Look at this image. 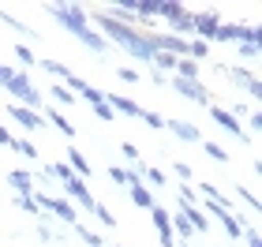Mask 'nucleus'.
<instances>
[{
    "instance_id": "nucleus-1",
    "label": "nucleus",
    "mask_w": 262,
    "mask_h": 247,
    "mask_svg": "<svg viewBox=\"0 0 262 247\" xmlns=\"http://www.w3.org/2000/svg\"><path fill=\"white\" fill-rule=\"evenodd\" d=\"M101 30L109 34L113 41H120V45H127V49H131V45L139 41V34H135V30H131V27H124V23H116V19H109V15H101Z\"/></svg>"
},
{
    "instance_id": "nucleus-2",
    "label": "nucleus",
    "mask_w": 262,
    "mask_h": 247,
    "mask_svg": "<svg viewBox=\"0 0 262 247\" xmlns=\"http://www.w3.org/2000/svg\"><path fill=\"white\" fill-rule=\"evenodd\" d=\"M53 15L64 23V27L71 30V34H82L86 30V19H82V11L79 8H64V4H53Z\"/></svg>"
},
{
    "instance_id": "nucleus-3",
    "label": "nucleus",
    "mask_w": 262,
    "mask_h": 247,
    "mask_svg": "<svg viewBox=\"0 0 262 247\" xmlns=\"http://www.w3.org/2000/svg\"><path fill=\"white\" fill-rule=\"evenodd\" d=\"M4 86H8L11 94H15V98H23V101H27V105H41V94H38V90H34V86H30V82H27V79H19V75H11V79L4 82Z\"/></svg>"
},
{
    "instance_id": "nucleus-4",
    "label": "nucleus",
    "mask_w": 262,
    "mask_h": 247,
    "mask_svg": "<svg viewBox=\"0 0 262 247\" xmlns=\"http://www.w3.org/2000/svg\"><path fill=\"white\" fill-rule=\"evenodd\" d=\"M34 203H38V206H45V210H53V214L60 217V221H68V225H75V210H71L68 203H56V198H49V195H38Z\"/></svg>"
},
{
    "instance_id": "nucleus-5",
    "label": "nucleus",
    "mask_w": 262,
    "mask_h": 247,
    "mask_svg": "<svg viewBox=\"0 0 262 247\" xmlns=\"http://www.w3.org/2000/svg\"><path fill=\"white\" fill-rule=\"evenodd\" d=\"M68 82H71V90L82 94V98H86L90 105H101V101H105V94H101V90H94V86H86V82H82L79 75H68Z\"/></svg>"
},
{
    "instance_id": "nucleus-6",
    "label": "nucleus",
    "mask_w": 262,
    "mask_h": 247,
    "mask_svg": "<svg viewBox=\"0 0 262 247\" xmlns=\"http://www.w3.org/2000/svg\"><path fill=\"white\" fill-rule=\"evenodd\" d=\"M172 86L180 90V94H187V98H195V101H206L210 94H206V86H199V82H184V79H172Z\"/></svg>"
},
{
    "instance_id": "nucleus-7",
    "label": "nucleus",
    "mask_w": 262,
    "mask_h": 247,
    "mask_svg": "<svg viewBox=\"0 0 262 247\" xmlns=\"http://www.w3.org/2000/svg\"><path fill=\"white\" fill-rule=\"evenodd\" d=\"M11 116H15L19 124H27L30 131H38V127H41V116H38V113H30V109H23V105H11Z\"/></svg>"
},
{
    "instance_id": "nucleus-8",
    "label": "nucleus",
    "mask_w": 262,
    "mask_h": 247,
    "mask_svg": "<svg viewBox=\"0 0 262 247\" xmlns=\"http://www.w3.org/2000/svg\"><path fill=\"white\" fill-rule=\"evenodd\" d=\"M8 184L15 187L19 195H34V180H30V172H23V169H19V172H11V176H8Z\"/></svg>"
},
{
    "instance_id": "nucleus-9",
    "label": "nucleus",
    "mask_w": 262,
    "mask_h": 247,
    "mask_svg": "<svg viewBox=\"0 0 262 247\" xmlns=\"http://www.w3.org/2000/svg\"><path fill=\"white\" fill-rule=\"evenodd\" d=\"M169 131H172V135H180V139H187V143H199V127H195V124L169 120Z\"/></svg>"
},
{
    "instance_id": "nucleus-10",
    "label": "nucleus",
    "mask_w": 262,
    "mask_h": 247,
    "mask_svg": "<svg viewBox=\"0 0 262 247\" xmlns=\"http://www.w3.org/2000/svg\"><path fill=\"white\" fill-rule=\"evenodd\" d=\"M105 105H116V109L120 113H127V116H142V109L131 98H120V94H109V98H105Z\"/></svg>"
},
{
    "instance_id": "nucleus-11",
    "label": "nucleus",
    "mask_w": 262,
    "mask_h": 247,
    "mask_svg": "<svg viewBox=\"0 0 262 247\" xmlns=\"http://www.w3.org/2000/svg\"><path fill=\"white\" fill-rule=\"evenodd\" d=\"M191 27L202 38H213V34H217V15H199V19H191Z\"/></svg>"
},
{
    "instance_id": "nucleus-12",
    "label": "nucleus",
    "mask_w": 262,
    "mask_h": 247,
    "mask_svg": "<svg viewBox=\"0 0 262 247\" xmlns=\"http://www.w3.org/2000/svg\"><path fill=\"white\" fill-rule=\"evenodd\" d=\"M131 203H135V206H154V195L146 191V187H142V184H131Z\"/></svg>"
},
{
    "instance_id": "nucleus-13",
    "label": "nucleus",
    "mask_w": 262,
    "mask_h": 247,
    "mask_svg": "<svg viewBox=\"0 0 262 247\" xmlns=\"http://www.w3.org/2000/svg\"><path fill=\"white\" fill-rule=\"evenodd\" d=\"M210 116H213V120H217L221 127H229L232 135H240V120H236V116H229V113H221V109H210Z\"/></svg>"
},
{
    "instance_id": "nucleus-14",
    "label": "nucleus",
    "mask_w": 262,
    "mask_h": 247,
    "mask_svg": "<svg viewBox=\"0 0 262 247\" xmlns=\"http://www.w3.org/2000/svg\"><path fill=\"white\" fill-rule=\"evenodd\" d=\"M176 72L184 75V82H195V79H199V68H195V60H187V56L176 60Z\"/></svg>"
},
{
    "instance_id": "nucleus-15",
    "label": "nucleus",
    "mask_w": 262,
    "mask_h": 247,
    "mask_svg": "<svg viewBox=\"0 0 262 247\" xmlns=\"http://www.w3.org/2000/svg\"><path fill=\"white\" fill-rule=\"evenodd\" d=\"M79 38H82V41H86V45H90V49H94V53H105V49H109V45H105V38H101V34H94L90 27H86V30H82V34H79Z\"/></svg>"
},
{
    "instance_id": "nucleus-16",
    "label": "nucleus",
    "mask_w": 262,
    "mask_h": 247,
    "mask_svg": "<svg viewBox=\"0 0 262 247\" xmlns=\"http://www.w3.org/2000/svg\"><path fill=\"white\" fill-rule=\"evenodd\" d=\"M225 232H229L232 240H244V225H240V217H232V214H225Z\"/></svg>"
},
{
    "instance_id": "nucleus-17",
    "label": "nucleus",
    "mask_w": 262,
    "mask_h": 247,
    "mask_svg": "<svg viewBox=\"0 0 262 247\" xmlns=\"http://www.w3.org/2000/svg\"><path fill=\"white\" fill-rule=\"evenodd\" d=\"M68 161H71V165H75V172H82V176H90V165H86V158H82V154H79V150H75V146H71V150H68Z\"/></svg>"
},
{
    "instance_id": "nucleus-18",
    "label": "nucleus",
    "mask_w": 262,
    "mask_h": 247,
    "mask_svg": "<svg viewBox=\"0 0 262 247\" xmlns=\"http://www.w3.org/2000/svg\"><path fill=\"white\" fill-rule=\"evenodd\" d=\"M109 180H113V184H139V180H135V176H131V172H124V169H116V165L109 169Z\"/></svg>"
},
{
    "instance_id": "nucleus-19",
    "label": "nucleus",
    "mask_w": 262,
    "mask_h": 247,
    "mask_svg": "<svg viewBox=\"0 0 262 247\" xmlns=\"http://www.w3.org/2000/svg\"><path fill=\"white\" fill-rule=\"evenodd\" d=\"M45 116H49V124H53V127H60L64 135H75V127H71V124L64 120V116H56V113H45Z\"/></svg>"
},
{
    "instance_id": "nucleus-20",
    "label": "nucleus",
    "mask_w": 262,
    "mask_h": 247,
    "mask_svg": "<svg viewBox=\"0 0 262 247\" xmlns=\"http://www.w3.org/2000/svg\"><path fill=\"white\" fill-rule=\"evenodd\" d=\"M11 150H19V154H27V158H38L34 143H19V139H11Z\"/></svg>"
},
{
    "instance_id": "nucleus-21",
    "label": "nucleus",
    "mask_w": 262,
    "mask_h": 247,
    "mask_svg": "<svg viewBox=\"0 0 262 247\" xmlns=\"http://www.w3.org/2000/svg\"><path fill=\"white\" fill-rule=\"evenodd\" d=\"M45 172H49V176H60L64 184H68V180H75V176L68 172V165H49V169H45Z\"/></svg>"
},
{
    "instance_id": "nucleus-22",
    "label": "nucleus",
    "mask_w": 262,
    "mask_h": 247,
    "mask_svg": "<svg viewBox=\"0 0 262 247\" xmlns=\"http://www.w3.org/2000/svg\"><path fill=\"white\" fill-rule=\"evenodd\" d=\"M176 232H180V236H191V232H195V229H191V221H187L184 214H176Z\"/></svg>"
},
{
    "instance_id": "nucleus-23",
    "label": "nucleus",
    "mask_w": 262,
    "mask_h": 247,
    "mask_svg": "<svg viewBox=\"0 0 262 247\" xmlns=\"http://www.w3.org/2000/svg\"><path fill=\"white\" fill-rule=\"evenodd\" d=\"M169 23H172L180 34H184V30H195V27H191V15H176V19H169Z\"/></svg>"
},
{
    "instance_id": "nucleus-24",
    "label": "nucleus",
    "mask_w": 262,
    "mask_h": 247,
    "mask_svg": "<svg viewBox=\"0 0 262 247\" xmlns=\"http://www.w3.org/2000/svg\"><path fill=\"white\" fill-rule=\"evenodd\" d=\"M154 64H158V68H176V56H169V53H154Z\"/></svg>"
},
{
    "instance_id": "nucleus-25",
    "label": "nucleus",
    "mask_w": 262,
    "mask_h": 247,
    "mask_svg": "<svg viewBox=\"0 0 262 247\" xmlns=\"http://www.w3.org/2000/svg\"><path fill=\"white\" fill-rule=\"evenodd\" d=\"M15 203H19L23 210H27V214H34V210H38V203H34L30 195H15Z\"/></svg>"
},
{
    "instance_id": "nucleus-26",
    "label": "nucleus",
    "mask_w": 262,
    "mask_h": 247,
    "mask_svg": "<svg viewBox=\"0 0 262 247\" xmlns=\"http://www.w3.org/2000/svg\"><path fill=\"white\" fill-rule=\"evenodd\" d=\"M206 154H210V158H217V161H229V154H225L221 146H213V143H206Z\"/></svg>"
},
{
    "instance_id": "nucleus-27",
    "label": "nucleus",
    "mask_w": 262,
    "mask_h": 247,
    "mask_svg": "<svg viewBox=\"0 0 262 247\" xmlns=\"http://www.w3.org/2000/svg\"><path fill=\"white\" fill-rule=\"evenodd\" d=\"M94 214H98L101 221H105V225H116V217L109 214V210H105V206H94Z\"/></svg>"
},
{
    "instance_id": "nucleus-28",
    "label": "nucleus",
    "mask_w": 262,
    "mask_h": 247,
    "mask_svg": "<svg viewBox=\"0 0 262 247\" xmlns=\"http://www.w3.org/2000/svg\"><path fill=\"white\" fill-rule=\"evenodd\" d=\"M142 120H146L150 127H165V120H161V116H154V113H146V109H142Z\"/></svg>"
},
{
    "instance_id": "nucleus-29",
    "label": "nucleus",
    "mask_w": 262,
    "mask_h": 247,
    "mask_svg": "<svg viewBox=\"0 0 262 247\" xmlns=\"http://www.w3.org/2000/svg\"><path fill=\"white\" fill-rule=\"evenodd\" d=\"M53 98L68 105V101H71V90H64V86H53Z\"/></svg>"
},
{
    "instance_id": "nucleus-30",
    "label": "nucleus",
    "mask_w": 262,
    "mask_h": 247,
    "mask_svg": "<svg viewBox=\"0 0 262 247\" xmlns=\"http://www.w3.org/2000/svg\"><path fill=\"white\" fill-rule=\"evenodd\" d=\"M94 113H98L101 120H113V109H109V105H105V101H101V105H94Z\"/></svg>"
},
{
    "instance_id": "nucleus-31",
    "label": "nucleus",
    "mask_w": 262,
    "mask_h": 247,
    "mask_svg": "<svg viewBox=\"0 0 262 247\" xmlns=\"http://www.w3.org/2000/svg\"><path fill=\"white\" fill-rule=\"evenodd\" d=\"M187 53H191V56H206L210 45H206V41H202V45H187Z\"/></svg>"
},
{
    "instance_id": "nucleus-32",
    "label": "nucleus",
    "mask_w": 262,
    "mask_h": 247,
    "mask_svg": "<svg viewBox=\"0 0 262 247\" xmlns=\"http://www.w3.org/2000/svg\"><path fill=\"white\" fill-rule=\"evenodd\" d=\"M15 53H19V60H23V64H34V53L27 49V45H19V49H15Z\"/></svg>"
},
{
    "instance_id": "nucleus-33",
    "label": "nucleus",
    "mask_w": 262,
    "mask_h": 247,
    "mask_svg": "<svg viewBox=\"0 0 262 247\" xmlns=\"http://www.w3.org/2000/svg\"><path fill=\"white\" fill-rule=\"evenodd\" d=\"M120 150H124V158H131V161H139V150H135V146H131V143H124Z\"/></svg>"
},
{
    "instance_id": "nucleus-34",
    "label": "nucleus",
    "mask_w": 262,
    "mask_h": 247,
    "mask_svg": "<svg viewBox=\"0 0 262 247\" xmlns=\"http://www.w3.org/2000/svg\"><path fill=\"white\" fill-rule=\"evenodd\" d=\"M0 143H4V146H11V135L4 131V124H0Z\"/></svg>"
}]
</instances>
